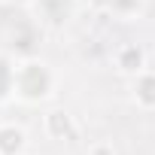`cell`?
Listing matches in <instances>:
<instances>
[{"label":"cell","instance_id":"obj_1","mask_svg":"<svg viewBox=\"0 0 155 155\" xmlns=\"http://www.w3.org/2000/svg\"><path fill=\"white\" fill-rule=\"evenodd\" d=\"M55 94V70L49 61L31 55L15 61V101L37 107Z\"/></svg>","mask_w":155,"mask_h":155},{"label":"cell","instance_id":"obj_2","mask_svg":"<svg viewBox=\"0 0 155 155\" xmlns=\"http://www.w3.org/2000/svg\"><path fill=\"white\" fill-rule=\"evenodd\" d=\"M34 18L37 25H46V28H61L73 18L76 12V0H34Z\"/></svg>","mask_w":155,"mask_h":155},{"label":"cell","instance_id":"obj_3","mask_svg":"<svg viewBox=\"0 0 155 155\" xmlns=\"http://www.w3.org/2000/svg\"><path fill=\"white\" fill-rule=\"evenodd\" d=\"M113 67L122 73V76H134L137 73H143L146 70V52H143V46L140 43H122V46H116V52H113Z\"/></svg>","mask_w":155,"mask_h":155},{"label":"cell","instance_id":"obj_4","mask_svg":"<svg viewBox=\"0 0 155 155\" xmlns=\"http://www.w3.org/2000/svg\"><path fill=\"white\" fill-rule=\"evenodd\" d=\"M43 131H46V137L49 140H58V143H64V140H73L76 137V122H73V116L67 113V110H49L46 116H43Z\"/></svg>","mask_w":155,"mask_h":155},{"label":"cell","instance_id":"obj_5","mask_svg":"<svg viewBox=\"0 0 155 155\" xmlns=\"http://www.w3.org/2000/svg\"><path fill=\"white\" fill-rule=\"evenodd\" d=\"M37 40H40V25H37V18H25V21H18V25L12 28V34H9L12 52H15L18 58H31Z\"/></svg>","mask_w":155,"mask_h":155},{"label":"cell","instance_id":"obj_6","mask_svg":"<svg viewBox=\"0 0 155 155\" xmlns=\"http://www.w3.org/2000/svg\"><path fill=\"white\" fill-rule=\"evenodd\" d=\"M131 94H134V104L146 113H155V70H143L134 76L131 82Z\"/></svg>","mask_w":155,"mask_h":155},{"label":"cell","instance_id":"obj_7","mask_svg":"<svg viewBox=\"0 0 155 155\" xmlns=\"http://www.w3.org/2000/svg\"><path fill=\"white\" fill-rule=\"evenodd\" d=\"M28 149V134L21 125H0V155H25Z\"/></svg>","mask_w":155,"mask_h":155},{"label":"cell","instance_id":"obj_8","mask_svg":"<svg viewBox=\"0 0 155 155\" xmlns=\"http://www.w3.org/2000/svg\"><path fill=\"white\" fill-rule=\"evenodd\" d=\"M107 6H110V12L116 18L134 21V18H140L146 12V0H107Z\"/></svg>","mask_w":155,"mask_h":155},{"label":"cell","instance_id":"obj_9","mask_svg":"<svg viewBox=\"0 0 155 155\" xmlns=\"http://www.w3.org/2000/svg\"><path fill=\"white\" fill-rule=\"evenodd\" d=\"M15 97V61L9 55H0V104Z\"/></svg>","mask_w":155,"mask_h":155},{"label":"cell","instance_id":"obj_10","mask_svg":"<svg viewBox=\"0 0 155 155\" xmlns=\"http://www.w3.org/2000/svg\"><path fill=\"white\" fill-rule=\"evenodd\" d=\"M88 155H116V149H113L110 143H94V146L88 149Z\"/></svg>","mask_w":155,"mask_h":155},{"label":"cell","instance_id":"obj_11","mask_svg":"<svg viewBox=\"0 0 155 155\" xmlns=\"http://www.w3.org/2000/svg\"><path fill=\"white\" fill-rule=\"evenodd\" d=\"M9 3H15V6H34V0H9Z\"/></svg>","mask_w":155,"mask_h":155}]
</instances>
